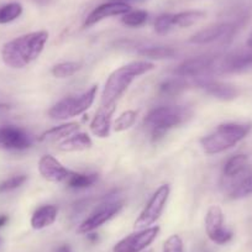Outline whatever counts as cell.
I'll use <instances>...</instances> for the list:
<instances>
[{
	"label": "cell",
	"mask_w": 252,
	"mask_h": 252,
	"mask_svg": "<svg viewBox=\"0 0 252 252\" xmlns=\"http://www.w3.org/2000/svg\"><path fill=\"white\" fill-rule=\"evenodd\" d=\"M48 40L47 31H35L9 41L1 47V58L6 66L21 69L37 60Z\"/></svg>",
	"instance_id": "cell-1"
},
{
	"label": "cell",
	"mask_w": 252,
	"mask_h": 252,
	"mask_svg": "<svg viewBox=\"0 0 252 252\" xmlns=\"http://www.w3.org/2000/svg\"><path fill=\"white\" fill-rule=\"evenodd\" d=\"M155 68H156L155 63L149 62V61H135L115 69L109 76L103 93H101V105L116 103V100L127 91L130 84L137 77L149 73Z\"/></svg>",
	"instance_id": "cell-2"
},
{
	"label": "cell",
	"mask_w": 252,
	"mask_h": 252,
	"mask_svg": "<svg viewBox=\"0 0 252 252\" xmlns=\"http://www.w3.org/2000/svg\"><path fill=\"white\" fill-rule=\"evenodd\" d=\"M192 110L187 106L168 105L159 106L147 114L144 124L147 127L154 141L161 139L168 130L182 125L192 118Z\"/></svg>",
	"instance_id": "cell-3"
},
{
	"label": "cell",
	"mask_w": 252,
	"mask_h": 252,
	"mask_svg": "<svg viewBox=\"0 0 252 252\" xmlns=\"http://www.w3.org/2000/svg\"><path fill=\"white\" fill-rule=\"evenodd\" d=\"M249 124H221L212 132L200 140L203 150L207 155H217L231 149L244 140L251 131Z\"/></svg>",
	"instance_id": "cell-4"
},
{
	"label": "cell",
	"mask_w": 252,
	"mask_h": 252,
	"mask_svg": "<svg viewBox=\"0 0 252 252\" xmlns=\"http://www.w3.org/2000/svg\"><path fill=\"white\" fill-rule=\"evenodd\" d=\"M96 92H98V86H93L81 95L62 99L48 110V116L53 120H67L81 115L94 103Z\"/></svg>",
	"instance_id": "cell-5"
},
{
	"label": "cell",
	"mask_w": 252,
	"mask_h": 252,
	"mask_svg": "<svg viewBox=\"0 0 252 252\" xmlns=\"http://www.w3.org/2000/svg\"><path fill=\"white\" fill-rule=\"evenodd\" d=\"M169 192H171V189H169L168 184H162L157 189L156 192L154 193V195L150 198L149 203L146 204L145 209L142 210L141 214L139 215L136 221H135V231L151 227V225H154L161 218L162 213H163L164 208H166L167 200H168Z\"/></svg>",
	"instance_id": "cell-6"
},
{
	"label": "cell",
	"mask_w": 252,
	"mask_h": 252,
	"mask_svg": "<svg viewBox=\"0 0 252 252\" xmlns=\"http://www.w3.org/2000/svg\"><path fill=\"white\" fill-rule=\"evenodd\" d=\"M123 200H109V202L103 203L79 225L77 232L78 234H91L92 231L103 226L105 222H108L115 215H118L120 210L123 209Z\"/></svg>",
	"instance_id": "cell-7"
},
{
	"label": "cell",
	"mask_w": 252,
	"mask_h": 252,
	"mask_svg": "<svg viewBox=\"0 0 252 252\" xmlns=\"http://www.w3.org/2000/svg\"><path fill=\"white\" fill-rule=\"evenodd\" d=\"M159 234V226H151L144 230H136L127 235L114 246V252H142L156 240Z\"/></svg>",
	"instance_id": "cell-8"
},
{
	"label": "cell",
	"mask_w": 252,
	"mask_h": 252,
	"mask_svg": "<svg viewBox=\"0 0 252 252\" xmlns=\"http://www.w3.org/2000/svg\"><path fill=\"white\" fill-rule=\"evenodd\" d=\"M205 231L208 237L218 245L231 241L232 231L224 227V213L219 205H212L205 215Z\"/></svg>",
	"instance_id": "cell-9"
},
{
	"label": "cell",
	"mask_w": 252,
	"mask_h": 252,
	"mask_svg": "<svg viewBox=\"0 0 252 252\" xmlns=\"http://www.w3.org/2000/svg\"><path fill=\"white\" fill-rule=\"evenodd\" d=\"M32 145L30 135L21 127L14 125L0 126V150L23 151Z\"/></svg>",
	"instance_id": "cell-10"
},
{
	"label": "cell",
	"mask_w": 252,
	"mask_h": 252,
	"mask_svg": "<svg viewBox=\"0 0 252 252\" xmlns=\"http://www.w3.org/2000/svg\"><path fill=\"white\" fill-rule=\"evenodd\" d=\"M215 63H217V57L208 55L197 56L182 62L174 69L173 73L181 78H195L207 73L209 69L214 68Z\"/></svg>",
	"instance_id": "cell-11"
},
{
	"label": "cell",
	"mask_w": 252,
	"mask_h": 252,
	"mask_svg": "<svg viewBox=\"0 0 252 252\" xmlns=\"http://www.w3.org/2000/svg\"><path fill=\"white\" fill-rule=\"evenodd\" d=\"M38 172L43 179L52 183L66 182L72 171L67 169L57 158L51 155H45L38 161Z\"/></svg>",
	"instance_id": "cell-12"
},
{
	"label": "cell",
	"mask_w": 252,
	"mask_h": 252,
	"mask_svg": "<svg viewBox=\"0 0 252 252\" xmlns=\"http://www.w3.org/2000/svg\"><path fill=\"white\" fill-rule=\"evenodd\" d=\"M130 10H131V6H130L129 4L110 0L108 3H104L101 4V5L96 6V8L87 16L86 21H84V26H86V28H91V26L95 25V24L104 20V19L111 18V16L125 15V14L129 13Z\"/></svg>",
	"instance_id": "cell-13"
},
{
	"label": "cell",
	"mask_w": 252,
	"mask_h": 252,
	"mask_svg": "<svg viewBox=\"0 0 252 252\" xmlns=\"http://www.w3.org/2000/svg\"><path fill=\"white\" fill-rule=\"evenodd\" d=\"M234 32V25L227 23L215 24V25L208 26L207 29L198 31L197 33L189 38V42L193 45H208L214 41L220 40L224 37H230Z\"/></svg>",
	"instance_id": "cell-14"
},
{
	"label": "cell",
	"mask_w": 252,
	"mask_h": 252,
	"mask_svg": "<svg viewBox=\"0 0 252 252\" xmlns=\"http://www.w3.org/2000/svg\"><path fill=\"white\" fill-rule=\"evenodd\" d=\"M252 66V48L249 50H240L230 53L222 58L221 63L218 68L222 73H235L241 72L244 69L250 68Z\"/></svg>",
	"instance_id": "cell-15"
},
{
	"label": "cell",
	"mask_w": 252,
	"mask_h": 252,
	"mask_svg": "<svg viewBox=\"0 0 252 252\" xmlns=\"http://www.w3.org/2000/svg\"><path fill=\"white\" fill-rule=\"evenodd\" d=\"M116 110V103L100 105L99 110L96 111L95 116L91 123V131L93 135L100 139H105L109 136L111 129V118Z\"/></svg>",
	"instance_id": "cell-16"
},
{
	"label": "cell",
	"mask_w": 252,
	"mask_h": 252,
	"mask_svg": "<svg viewBox=\"0 0 252 252\" xmlns=\"http://www.w3.org/2000/svg\"><path fill=\"white\" fill-rule=\"evenodd\" d=\"M199 88H202L209 95L220 100H232L239 95V89L231 84L222 83L218 81H210V79H202L198 82Z\"/></svg>",
	"instance_id": "cell-17"
},
{
	"label": "cell",
	"mask_w": 252,
	"mask_h": 252,
	"mask_svg": "<svg viewBox=\"0 0 252 252\" xmlns=\"http://www.w3.org/2000/svg\"><path fill=\"white\" fill-rule=\"evenodd\" d=\"M58 215V208L56 205L47 204L37 208L31 217V226L35 230H42L51 226L56 221Z\"/></svg>",
	"instance_id": "cell-18"
},
{
	"label": "cell",
	"mask_w": 252,
	"mask_h": 252,
	"mask_svg": "<svg viewBox=\"0 0 252 252\" xmlns=\"http://www.w3.org/2000/svg\"><path fill=\"white\" fill-rule=\"evenodd\" d=\"M93 146L91 136L86 132H77L67 139L62 140L58 144V150L62 152H76V151H84Z\"/></svg>",
	"instance_id": "cell-19"
},
{
	"label": "cell",
	"mask_w": 252,
	"mask_h": 252,
	"mask_svg": "<svg viewBox=\"0 0 252 252\" xmlns=\"http://www.w3.org/2000/svg\"><path fill=\"white\" fill-rule=\"evenodd\" d=\"M79 130V125L77 123H67L63 124V125L56 126L52 129L47 130L43 134L40 135L38 137V141H60V140H64L67 137L72 136V135L77 134Z\"/></svg>",
	"instance_id": "cell-20"
},
{
	"label": "cell",
	"mask_w": 252,
	"mask_h": 252,
	"mask_svg": "<svg viewBox=\"0 0 252 252\" xmlns=\"http://www.w3.org/2000/svg\"><path fill=\"white\" fill-rule=\"evenodd\" d=\"M98 181L96 173H78V172H71L67 178L66 184L69 188L73 189H84L89 188Z\"/></svg>",
	"instance_id": "cell-21"
},
{
	"label": "cell",
	"mask_w": 252,
	"mask_h": 252,
	"mask_svg": "<svg viewBox=\"0 0 252 252\" xmlns=\"http://www.w3.org/2000/svg\"><path fill=\"white\" fill-rule=\"evenodd\" d=\"M207 14L200 10H188L182 11V13L174 14L173 15V25L178 28H189L194 25L198 21L203 20Z\"/></svg>",
	"instance_id": "cell-22"
},
{
	"label": "cell",
	"mask_w": 252,
	"mask_h": 252,
	"mask_svg": "<svg viewBox=\"0 0 252 252\" xmlns=\"http://www.w3.org/2000/svg\"><path fill=\"white\" fill-rule=\"evenodd\" d=\"M176 50L166 46H152V47H144L139 51V55L150 60H167L173 58L176 56Z\"/></svg>",
	"instance_id": "cell-23"
},
{
	"label": "cell",
	"mask_w": 252,
	"mask_h": 252,
	"mask_svg": "<svg viewBox=\"0 0 252 252\" xmlns=\"http://www.w3.org/2000/svg\"><path fill=\"white\" fill-rule=\"evenodd\" d=\"M247 162H249V157L246 155H236V156L231 157L229 161L225 163L224 167V174L226 177H236L237 174L241 173L247 166Z\"/></svg>",
	"instance_id": "cell-24"
},
{
	"label": "cell",
	"mask_w": 252,
	"mask_h": 252,
	"mask_svg": "<svg viewBox=\"0 0 252 252\" xmlns=\"http://www.w3.org/2000/svg\"><path fill=\"white\" fill-rule=\"evenodd\" d=\"M82 68V63L79 62H61L55 64L51 69L53 77L56 78H68Z\"/></svg>",
	"instance_id": "cell-25"
},
{
	"label": "cell",
	"mask_w": 252,
	"mask_h": 252,
	"mask_svg": "<svg viewBox=\"0 0 252 252\" xmlns=\"http://www.w3.org/2000/svg\"><path fill=\"white\" fill-rule=\"evenodd\" d=\"M23 14V5L19 3H9L0 6V24H9L16 20Z\"/></svg>",
	"instance_id": "cell-26"
},
{
	"label": "cell",
	"mask_w": 252,
	"mask_h": 252,
	"mask_svg": "<svg viewBox=\"0 0 252 252\" xmlns=\"http://www.w3.org/2000/svg\"><path fill=\"white\" fill-rule=\"evenodd\" d=\"M137 118V111L135 110H126L124 111L121 115H119L116 118V120L114 121V130L116 132H123L129 130L130 127L134 126V124L136 123Z\"/></svg>",
	"instance_id": "cell-27"
},
{
	"label": "cell",
	"mask_w": 252,
	"mask_h": 252,
	"mask_svg": "<svg viewBox=\"0 0 252 252\" xmlns=\"http://www.w3.org/2000/svg\"><path fill=\"white\" fill-rule=\"evenodd\" d=\"M187 87H188V83L183 78L178 77V78L168 79V81L163 82L159 86V92L163 95H177V94L182 93Z\"/></svg>",
	"instance_id": "cell-28"
},
{
	"label": "cell",
	"mask_w": 252,
	"mask_h": 252,
	"mask_svg": "<svg viewBox=\"0 0 252 252\" xmlns=\"http://www.w3.org/2000/svg\"><path fill=\"white\" fill-rule=\"evenodd\" d=\"M147 20H149V13L145 10H130L129 13L123 15V19H121L124 25L129 26V28H140V26L145 25Z\"/></svg>",
	"instance_id": "cell-29"
},
{
	"label": "cell",
	"mask_w": 252,
	"mask_h": 252,
	"mask_svg": "<svg viewBox=\"0 0 252 252\" xmlns=\"http://www.w3.org/2000/svg\"><path fill=\"white\" fill-rule=\"evenodd\" d=\"M252 194V173L247 176L246 178L242 179L240 183L236 184L234 189L230 193V198L231 199H241V198H246Z\"/></svg>",
	"instance_id": "cell-30"
},
{
	"label": "cell",
	"mask_w": 252,
	"mask_h": 252,
	"mask_svg": "<svg viewBox=\"0 0 252 252\" xmlns=\"http://www.w3.org/2000/svg\"><path fill=\"white\" fill-rule=\"evenodd\" d=\"M26 181H28V177L25 174L10 177V178L5 179V181L0 183V193H8L11 192V190H15L19 187L23 186Z\"/></svg>",
	"instance_id": "cell-31"
},
{
	"label": "cell",
	"mask_w": 252,
	"mask_h": 252,
	"mask_svg": "<svg viewBox=\"0 0 252 252\" xmlns=\"http://www.w3.org/2000/svg\"><path fill=\"white\" fill-rule=\"evenodd\" d=\"M173 26V14H162L155 21V30L158 35H164Z\"/></svg>",
	"instance_id": "cell-32"
},
{
	"label": "cell",
	"mask_w": 252,
	"mask_h": 252,
	"mask_svg": "<svg viewBox=\"0 0 252 252\" xmlns=\"http://www.w3.org/2000/svg\"><path fill=\"white\" fill-rule=\"evenodd\" d=\"M162 252H183V241L179 235H171L164 241Z\"/></svg>",
	"instance_id": "cell-33"
},
{
	"label": "cell",
	"mask_w": 252,
	"mask_h": 252,
	"mask_svg": "<svg viewBox=\"0 0 252 252\" xmlns=\"http://www.w3.org/2000/svg\"><path fill=\"white\" fill-rule=\"evenodd\" d=\"M53 252H72V249L69 245H61V246L57 247Z\"/></svg>",
	"instance_id": "cell-34"
},
{
	"label": "cell",
	"mask_w": 252,
	"mask_h": 252,
	"mask_svg": "<svg viewBox=\"0 0 252 252\" xmlns=\"http://www.w3.org/2000/svg\"><path fill=\"white\" fill-rule=\"evenodd\" d=\"M9 221V218L8 215H0V227L5 226L6 222Z\"/></svg>",
	"instance_id": "cell-35"
},
{
	"label": "cell",
	"mask_w": 252,
	"mask_h": 252,
	"mask_svg": "<svg viewBox=\"0 0 252 252\" xmlns=\"http://www.w3.org/2000/svg\"><path fill=\"white\" fill-rule=\"evenodd\" d=\"M114 1H120V3H125L130 5V3H140V1H145V0H114Z\"/></svg>",
	"instance_id": "cell-36"
},
{
	"label": "cell",
	"mask_w": 252,
	"mask_h": 252,
	"mask_svg": "<svg viewBox=\"0 0 252 252\" xmlns=\"http://www.w3.org/2000/svg\"><path fill=\"white\" fill-rule=\"evenodd\" d=\"M36 3L40 4V5H46V4H48L51 1V0H35Z\"/></svg>",
	"instance_id": "cell-37"
},
{
	"label": "cell",
	"mask_w": 252,
	"mask_h": 252,
	"mask_svg": "<svg viewBox=\"0 0 252 252\" xmlns=\"http://www.w3.org/2000/svg\"><path fill=\"white\" fill-rule=\"evenodd\" d=\"M247 47L252 48V33H251V35H250L249 40H247Z\"/></svg>",
	"instance_id": "cell-38"
}]
</instances>
